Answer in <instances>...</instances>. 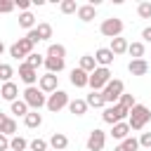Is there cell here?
<instances>
[{"instance_id":"obj_22","label":"cell","mask_w":151,"mask_h":151,"mask_svg":"<svg viewBox=\"0 0 151 151\" xmlns=\"http://www.w3.org/2000/svg\"><path fill=\"white\" fill-rule=\"evenodd\" d=\"M137 149H139V139H134V137H127V139L118 142V146H116L113 151H137Z\"/></svg>"},{"instance_id":"obj_30","label":"cell","mask_w":151,"mask_h":151,"mask_svg":"<svg viewBox=\"0 0 151 151\" xmlns=\"http://www.w3.org/2000/svg\"><path fill=\"white\" fill-rule=\"evenodd\" d=\"M26 149H28V142H26L24 137L14 134V137L9 139V151H26Z\"/></svg>"},{"instance_id":"obj_3","label":"cell","mask_w":151,"mask_h":151,"mask_svg":"<svg viewBox=\"0 0 151 151\" xmlns=\"http://www.w3.org/2000/svg\"><path fill=\"white\" fill-rule=\"evenodd\" d=\"M123 92H125V85H123V80H118V78H111V83L101 90L104 101H106L109 106L118 104V101H120V97H123Z\"/></svg>"},{"instance_id":"obj_11","label":"cell","mask_w":151,"mask_h":151,"mask_svg":"<svg viewBox=\"0 0 151 151\" xmlns=\"http://www.w3.org/2000/svg\"><path fill=\"white\" fill-rule=\"evenodd\" d=\"M59 76H54V73H45V76H40V80H38V87L45 92V94H52V92H57L59 87Z\"/></svg>"},{"instance_id":"obj_29","label":"cell","mask_w":151,"mask_h":151,"mask_svg":"<svg viewBox=\"0 0 151 151\" xmlns=\"http://www.w3.org/2000/svg\"><path fill=\"white\" fill-rule=\"evenodd\" d=\"M28 111H31V109H28V104H26L24 99L12 101V113H14V116H24V118H26V116H28Z\"/></svg>"},{"instance_id":"obj_19","label":"cell","mask_w":151,"mask_h":151,"mask_svg":"<svg viewBox=\"0 0 151 151\" xmlns=\"http://www.w3.org/2000/svg\"><path fill=\"white\" fill-rule=\"evenodd\" d=\"M87 109H90V106H87L85 99H71V101H68V111H71L73 116H85Z\"/></svg>"},{"instance_id":"obj_33","label":"cell","mask_w":151,"mask_h":151,"mask_svg":"<svg viewBox=\"0 0 151 151\" xmlns=\"http://www.w3.org/2000/svg\"><path fill=\"white\" fill-rule=\"evenodd\" d=\"M127 52H130L132 59H142V57H144V42H130Z\"/></svg>"},{"instance_id":"obj_17","label":"cell","mask_w":151,"mask_h":151,"mask_svg":"<svg viewBox=\"0 0 151 151\" xmlns=\"http://www.w3.org/2000/svg\"><path fill=\"white\" fill-rule=\"evenodd\" d=\"M45 66H47V73H61L64 71V66H66V61L64 59H57V57H45Z\"/></svg>"},{"instance_id":"obj_37","label":"cell","mask_w":151,"mask_h":151,"mask_svg":"<svg viewBox=\"0 0 151 151\" xmlns=\"http://www.w3.org/2000/svg\"><path fill=\"white\" fill-rule=\"evenodd\" d=\"M137 14H139V19H151V2H139Z\"/></svg>"},{"instance_id":"obj_24","label":"cell","mask_w":151,"mask_h":151,"mask_svg":"<svg viewBox=\"0 0 151 151\" xmlns=\"http://www.w3.org/2000/svg\"><path fill=\"white\" fill-rule=\"evenodd\" d=\"M80 68H83L85 73H92V71L97 68V61H94V54H83V57H80Z\"/></svg>"},{"instance_id":"obj_28","label":"cell","mask_w":151,"mask_h":151,"mask_svg":"<svg viewBox=\"0 0 151 151\" xmlns=\"http://www.w3.org/2000/svg\"><path fill=\"white\" fill-rule=\"evenodd\" d=\"M45 57H57V59H64L66 57V47L64 45H59V42H52L50 47H47V54Z\"/></svg>"},{"instance_id":"obj_10","label":"cell","mask_w":151,"mask_h":151,"mask_svg":"<svg viewBox=\"0 0 151 151\" xmlns=\"http://www.w3.org/2000/svg\"><path fill=\"white\" fill-rule=\"evenodd\" d=\"M19 78H21V83H26V87H33V85L40 80L38 71H35V68H31L26 61H24V64H19Z\"/></svg>"},{"instance_id":"obj_1","label":"cell","mask_w":151,"mask_h":151,"mask_svg":"<svg viewBox=\"0 0 151 151\" xmlns=\"http://www.w3.org/2000/svg\"><path fill=\"white\" fill-rule=\"evenodd\" d=\"M151 120V109L144 106V104H134L130 109V116H127V125L130 130H144V125Z\"/></svg>"},{"instance_id":"obj_5","label":"cell","mask_w":151,"mask_h":151,"mask_svg":"<svg viewBox=\"0 0 151 151\" xmlns=\"http://www.w3.org/2000/svg\"><path fill=\"white\" fill-rule=\"evenodd\" d=\"M130 116V109H125V106H120V104H113V106H106L104 109V113H101V118H104V123H109V125H116V123H123L125 118Z\"/></svg>"},{"instance_id":"obj_18","label":"cell","mask_w":151,"mask_h":151,"mask_svg":"<svg viewBox=\"0 0 151 151\" xmlns=\"http://www.w3.org/2000/svg\"><path fill=\"white\" fill-rule=\"evenodd\" d=\"M50 146H52L54 151H64V149L68 146V137H66L64 132H54V134L50 137Z\"/></svg>"},{"instance_id":"obj_9","label":"cell","mask_w":151,"mask_h":151,"mask_svg":"<svg viewBox=\"0 0 151 151\" xmlns=\"http://www.w3.org/2000/svg\"><path fill=\"white\" fill-rule=\"evenodd\" d=\"M104 144H106V132L99 130V127H94L90 132V137H87V151H101Z\"/></svg>"},{"instance_id":"obj_31","label":"cell","mask_w":151,"mask_h":151,"mask_svg":"<svg viewBox=\"0 0 151 151\" xmlns=\"http://www.w3.org/2000/svg\"><path fill=\"white\" fill-rule=\"evenodd\" d=\"M12 76H14V68L9 64H0V85L12 83Z\"/></svg>"},{"instance_id":"obj_23","label":"cell","mask_w":151,"mask_h":151,"mask_svg":"<svg viewBox=\"0 0 151 151\" xmlns=\"http://www.w3.org/2000/svg\"><path fill=\"white\" fill-rule=\"evenodd\" d=\"M19 26L26 28V31H33V28H35V17H33L31 12H21V14H19Z\"/></svg>"},{"instance_id":"obj_32","label":"cell","mask_w":151,"mask_h":151,"mask_svg":"<svg viewBox=\"0 0 151 151\" xmlns=\"http://www.w3.org/2000/svg\"><path fill=\"white\" fill-rule=\"evenodd\" d=\"M78 7H80V5H78L76 0H61V2H59V9H61L64 14H76Z\"/></svg>"},{"instance_id":"obj_39","label":"cell","mask_w":151,"mask_h":151,"mask_svg":"<svg viewBox=\"0 0 151 151\" xmlns=\"http://www.w3.org/2000/svg\"><path fill=\"white\" fill-rule=\"evenodd\" d=\"M14 7H17L14 0H0V14H9Z\"/></svg>"},{"instance_id":"obj_16","label":"cell","mask_w":151,"mask_h":151,"mask_svg":"<svg viewBox=\"0 0 151 151\" xmlns=\"http://www.w3.org/2000/svg\"><path fill=\"white\" fill-rule=\"evenodd\" d=\"M0 97L7 99V101H17V97H19V87H17V83H5V85L0 87Z\"/></svg>"},{"instance_id":"obj_8","label":"cell","mask_w":151,"mask_h":151,"mask_svg":"<svg viewBox=\"0 0 151 151\" xmlns=\"http://www.w3.org/2000/svg\"><path fill=\"white\" fill-rule=\"evenodd\" d=\"M68 94L64 92V90H57V92H52L50 97H47V109L52 111V113H59L64 106H68Z\"/></svg>"},{"instance_id":"obj_14","label":"cell","mask_w":151,"mask_h":151,"mask_svg":"<svg viewBox=\"0 0 151 151\" xmlns=\"http://www.w3.org/2000/svg\"><path fill=\"white\" fill-rule=\"evenodd\" d=\"M130 125H127V120H123V123H116V125H111V137L113 139H118V142H123V139H127L130 137Z\"/></svg>"},{"instance_id":"obj_44","label":"cell","mask_w":151,"mask_h":151,"mask_svg":"<svg viewBox=\"0 0 151 151\" xmlns=\"http://www.w3.org/2000/svg\"><path fill=\"white\" fill-rule=\"evenodd\" d=\"M7 118H9V116L0 111V132H2V127H5V123H7Z\"/></svg>"},{"instance_id":"obj_36","label":"cell","mask_w":151,"mask_h":151,"mask_svg":"<svg viewBox=\"0 0 151 151\" xmlns=\"http://www.w3.org/2000/svg\"><path fill=\"white\" fill-rule=\"evenodd\" d=\"M47 146H50V142H45V139H33L31 144H28V151H47Z\"/></svg>"},{"instance_id":"obj_40","label":"cell","mask_w":151,"mask_h":151,"mask_svg":"<svg viewBox=\"0 0 151 151\" xmlns=\"http://www.w3.org/2000/svg\"><path fill=\"white\" fill-rule=\"evenodd\" d=\"M139 146L151 149V132H142V137H139Z\"/></svg>"},{"instance_id":"obj_7","label":"cell","mask_w":151,"mask_h":151,"mask_svg":"<svg viewBox=\"0 0 151 151\" xmlns=\"http://www.w3.org/2000/svg\"><path fill=\"white\" fill-rule=\"evenodd\" d=\"M99 31H101V35H106V38H120V33H123V21L118 19V17H111V19H104L101 21V26H99Z\"/></svg>"},{"instance_id":"obj_12","label":"cell","mask_w":151,"mask_h":151,"mask_svg":"<svg viewBox=\"0 0 151 151\" xmlns=\"http://www.w3.org/2000/svg\"><path fill=\"white\" fill-rule=\"evenodd\" d=\"M113 59H116V54H113L109 47H99V50L94 52V61H97V66H104V68H109V66L113 64Z\"/></svg>"},{"instance_id":"obj_41","label":"cell","mask_w":151,"mask_h":151,"mask_svg":"<svg viewBox=\"0 0 151 151\" xmlns=\"http://www.w3.org/2000/svg\"><path fill=\"white\" fill-rule=\"evenodd\" d=\"M14 5H17L21 12H28V7H31V0H14Z\"/></svg>"},{"instance_id":"obj_34","label":"cell","mask_w":151,"mask_h":151,"mask_svg":"<svg viewBox=\"0 0 151 151\" xmlns=\"http://www.w3.org/2000/svg\"><path fill=\"white\" fill-rule=\"evenodd\" d=\"M26 64H28L31 68H35V71H38V66H42V64H45V57H42V54H38V52H33V54H28V57H26Z\"/></svg>"},{"instance_id":"obj_25","label":"cell","mask_w":151,"mask_h":151,"mask_svg":"<svg viewBox=\"0 0 151 151\" xmlns=\"http://www.w3.org/2000/svg\"><path fill=\"white\" fill-rule=\"evenodd\" d=\"M87 106H92V109H101V106H106V101H104V94L101 92H92V94H87Z\"/></svg>"},{"instance_id":"obj_27","label":"cell","mask_w":151,"mask_h":151,"mask_svg":"<svg viewBox=\"0 0 151 151\" xmlns=\"http://www.w3.org/2000/svg\"><path fill=\"white\" fill-rule=\"evenodd\" d=\"M35 33H38V40H50L52 38V26L47 21H42V24L35 26Z\"/></svg>"},{"instance_id":"obj_20","label":"cell","mask_w":151,"mask_h":151,"mask_svg":"<svg viewBox=\"0 0 151 151\" xmlns=\"http://www.w3.org/2000/svg\"><path fill=\"white\" fill-rule=\"evenodd\" d=\"M76 14H78L80 21H92V19L97 17V7H92V5H80Z\"/></svg>"},{"instance_id":"obj_46","label":"cell","mask_w":151,"mask_h":151,"mask_svg":"<svg viewBox=\"0 0 151 151\" xmlns=\"http://www.w3.org/2000/svg\"><path fill=\"white\" fill-rule=\"evenodd\" d=\"M0 87H2V85H0Z\"/></svg>"},{"instance_id":"obj_35","label":"cell","mask_w":151,"mask_h":151,"mask_svg":"<svg viewBox=\"0 0 151 151\" xmlns=\"http://www.w3.org/2000/svg\"><path fill=\"white\" fill-rule=\"evenodd\" d=\"M14 132H17V120L14 118H7V123H5V127H2V132L0 134H5V137H14Z\"/></svg>"},{"instance_id":"obj_4","label":"cell","mask_w":151,"mask_h":151,"mask_svg":"<svg viewBox=\"0 0 151 151\" xmlns=\"http://www.w3.org/2000/svg\"><path fill=\"white\" fill-rule=\"evenodd\" d=\"M109 83H111V71H109V68L97 66V68L90 73V87H92V92H101Z\"/></svg>"},{"instance_id":"obj_21","label":"cell","mask_w":151,"mask_h":151,"mask_svg":"<svg viewBox=\"0 0 151 151\" xmlns=\"http://www.w3.org/2000/svg\"><path fill=\"white\" fill-rule=\"evenodd\" d=\"M127 47H130V42H127L125 38H113V40H111V47H109V50H111V52H113V54L118 57V54H125V52H127Z\"/></svg>"},{"instance_id":"obj_26","label":"cell","mask_w":151,"mask_h":151,"mask_svg":"<svg viewBox=\"0 0 151 151\" xmlns=\"http://www.w3.org/2000/svg\"><path fill=\"white\" fill-rule=\"evenodd\" d=\"M24 123H26V127H31V130H33V127H40V125H42V116H40L38 111H28V116L24 118Z\"/></svg>"},{"instance_id":"obj_43","label":"cell","mask_w":151,"mask_h":151,"mask_svg":"<svg viewBox=\"0 0 151 151\" xmlns=\"http://www.w3.org/2000/svg\"><path fill=\"white\" fill-rule=\"evenodd\" d=\"M142 38H144L146 42H151V26H146V28L142 31Z\"/></svg>"},{"instance_id":"obj_15","label":"cell","mask_w":151,"mask_h":151,"mask_svg":"<svg viewBox=\"0 0 151 151\" xmlns=\"http://www.w3.org/2000/svg\"><path fill=\"white\" fill-rule=\"evenodd\" d=\"M127 71H130L132 76H146V73H149V64H146L144 59H132V61L127 64Z\"/></svg>"},{"instance_id":"obj_13","label":"cell","mask_w":151,"mask_h":151,"mask_svg":"<svg viewBox=\"0 0 151 151\" xmlns=\"http://www.w3.org/2000/svg\"><path fill=\"white\" fill-rule=\"evenodd\" d=\"M71 85L73 87H87L90 85V73H85L80 66L71 71Z\"/></svg>"},{"instance_id":"obj_6","label":"cell","mask_w":151,"mask_h":151,"mask_svg":"<svg viewBox=\"0 0 151 151\" xmlns=\"http://www.w3.org/2000/svg\"><path fill=\"white\" fill-rule=\"evenodd\" d=\"M33 42L24 35V38H19L17 42H12L9 45V57H14V59H26L28 54H33Z\"/></svg>"},{"instance_id":"obj_45","label":"cell","mask_w":151,"mask_h":151,"mask_svg":"<svg viewBox=\"0 0 151 151\" xmlns=\"http://www.w3.org/2000/svg\"><path fill=\"white\" fill-rule=\"evenodd\" d=\"M2 52H5V42L0 40V54H2Z\"/></svg>"},{"instance_id":"obj_38","label":"cell","mask_w":151,"mask_h":151,"mask_svg":"<svg viewBox=\"0 0 151 151\" xmlns=\"http://www.w3.org/2000/svg\"><path fill=\"white\" fill-rule=\"evenodd\" d=\"M120 106H125V109H132L137 101H134V94H127V92H123V97H120V101H118Z\"/></svg>"},{"instance_id":"obj_2","label":"cell","mask_w":151,"mask_h":151,"mask_svg":"<svg viewBox=\"0 0 151 151\" xmlns=\"http://www.w3.org/2000/svg\"><path fill=\"white\" fill-rule=\"evenodd\" d=\"M24 101L28 104L31 111H40L42 106H47V97H45V92H42L40 87H35V85L24 90Z\"/></svg>"},{"instance_id":"obj_42","label":"cell","mask_w":151,"mask_h":151,"mask_svg":"<svg viewBox=\"0 0 151 151\" xmlns=\"http://www.w3.org/2000/svg\"><path fill=\"white\" fill-rule=\"evenodd\" d=\"M0 151H9V137L0 134Z\"/></svg>"}]
</instances>
